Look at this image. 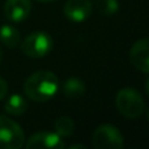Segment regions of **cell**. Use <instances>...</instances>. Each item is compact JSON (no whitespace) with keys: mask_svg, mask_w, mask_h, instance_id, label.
<instances>
[{"mask_svg":"<svg viewBox=\"0 0 149 149\" xmlns=\"http://www.w3.org/2000/svg\"><path fill=\"white\" fill-rule=\"evenodd\" d=\"M25 144V134L20 124L0 115V149H20Z\"/></svg>","mask_w":149,"mask_h":149,"instance_id":"obj_3","label":"cell"},{"mask_svg":"<svg viewBox=\"0 0 149 149\" xmlns=\"http://www.w3.org/2000/svg\"><path fill=\"white\" fill-rule=\"evenodd\" d=\"M147 118H148V122H149V110H148V113H147Z\"/></svg>","mask_w":149,"mask_h":149,"instance_id":"obj_20","label":"cell"},{"mask_svg":"<svg viewBox=\"0 0 149 149\" xmlns=\"http://www.w3.org/2000/svg\"><path fill=\"white\" fill-rule=\"evenodd\" d=\"M59 90V79L51 71H37L24 82L26 97L34 102H46L55 97Z\"/></svg>","mask_w":149,"mask_h":149,"instance_id":"obj_1","label":"cell"},{"mask_svg":"<svg viewBox=\"0 0 149 149\" xmlns=\"http://www.w3.org/2000/svg\"><path fill=\"white\" fill-rule=\"evenodd\" d=\"M1 58H3V52H1V49H0V62H1Z\"/></svg>","mask_w":149,"mask_h":149,"instance_id":"obj_19","label":"cell"},{"mask_svg":"<svg viewBox=\"0 0 149 149\" xmlns=\"http://www.w3.org/2000/svg\"><path fill=\"white\" fill-rule=\"evenodd\" d=\"M95 7L102 16H113L118 12V0H95Z\"/></svg>","mask_w":149,"mask_h":149,"instance_id":"obj_14","label":"cell"},{"mask_svg":"<svg viewBox=\"0 0 149 149\" xmlns=\"http://www.w3.org/2000/svg\"><path fill=\"white\" fill-rule=\"evenodd\" d=\"M37 1H41V3H52V1H56V0H37Z\"/></svg>","mask_w":149,"mask_h":149,"instance_id":"obj_18","label":"cell"},{"mask_svg":"<svg viewBox=\"0 0 149 149\" xmlns=\"http://www.w3.org/2000/svg\"><path fill=\"white\" fill-rule=\"evenodd\" d=\"M90 0H68L64 4V15L72 22H82L92 15Z\"/></svg>","mask_w":149,"mask_h":149,"instance_id":"obj_8","label":"cell"},{"mask_svg":"<svg viewBox=\"0 0 149 149\" xmlns=\"http://www.w3.org/2000/svg\"><path fill=\"white\" fill-rule=\"evenodd\" d=\"M130 60L136 70L149 73V38L135 42L130 49Z\"/></svg>","mask_w":149,"mask_h":149,"instance_id":"obj_7","label":"cell"},{"mask_svg":"<svg viewBox=\"0 0 149 149\" xmlns=\"http://www.w3.org/2000/svg\"><path fill=\"white\" fill-rule=\"evenodd\" d=\"M115 105L118 111L128 119H136L144 113L145 103L139 92L132 88H123L116 93Z\"/></svg>","mask_w":149,"mask_h":149,"instance_id":"obj_2","label":"cell"},{"mask_svg":"<svg viewBox=\"0 0 149 149\" xmlns=\"http://www.w3.org/2000/svg\"><path fill=\"white\" fill-rule=\"evenodd\" d=\"M63 93L70 100H79L85 94V84L80 79L71 77L63 85Z\"/></svg>","mask_w":149,"mask_h":149,"instance_id":"obj_11","label":"cell"},{"mask_svg":"<svg viewBox=\"0 0 149 149\" xmlns=\"http://www.w3.org/2000/svg\"><path fill=\"white\" fill-rule=\"evenodd\" d=\"M0 42L4 46L13 49L20 43V31L12 25H3L0 28Z\"/></svg>","mask_w":149,"mask_h":149,"instance_id":"obj_12","label":"cell"},{"mask_svg":"<svg viewBox=\"0 0 149 149\" xmlns=\"http://www.w3.org/2000/svg\"><path fill=\"white\" fill-rule=\"evenodd\" d=\"M92 144L95 149H120L124 145V140L115 126L102 124L93 132Z\"/></svg>","mask_w":149,"mask_h":149,"instance_id":"obj_5","label":"cell"},{"mask_svg":"<svg viewBox=\"0 0 149 149\" xmlns=\"http://www.w3.org/2000/svg\"><path fill=\"white\" fill-rule=\"evenodd\" d=\"M28 149H63L65 144L62 136L56 132H38L30 136L26 141Z\"/></svg>","mask_w":149,"mask_h":149,"instance_id":"obj_6","label":"cell"},{"mask_svg":"<svg viewBox=\"0 0 149 149\" xmlns=\"http://www.w3.org/2000/svg\"><path fill=\"white\" fill-rule=\"evenodd\" d=\"M74 131V122L70 116H60L55 122V132L62 137H68Z\"/></svg>","mask_w":149,"mask_h":149,"instance_id":"obj_13","label":"cell"},{"mask_svg":"<svg viewBox=\"0 0 149 149\" xmlns=\"http://www.w3.org/2000/svg\"><path fill=\"white\" fill-rule=\"evenodd\" d=\"M52 38L45 31L30 33L21 43V51L29 58L41 59L45 58L52 49Z\"/></svg>","mask_w":149,"mask_h":149,"instance_id":"obj_4","label":"cell"},{"mask_svg":"<svg viewBox=\"0 0 149 149\" xmlns=\"http://www.w3.org/2000/svg\"><path fill=\"white\" fill-rule=\"evenodd\" d=\"M145 90H147V94L149 95V79L147 80V85H145Z\"/></svg>","mask_w":149,"mask_h":149,"instance_id":"obj_17","label":"cell"},{"mask_svg":"<svg viewBox=\"0 0 149 149\" xmlns=\"http://www.w3.org/2000/svg\"><path fill=\"white\" fill-rule=\"evenodd\" d=\"M70 148H72V149H76V148H85V145H82V144H74V145H71Z\"/></svg>","mask_w":149,"mask_h":149,"instance_id":"obj_16","label":"cell"},{"mask_svg":"<svg viewBox=\"0 0 149 149\" xmlns=\"http://www.w3.org/2000/svg\"><path fill=\"white\" fill-rule=\"evenodd\" d=\"M31 10L30 0H7L4 5V15L10 22H22L29 17Z\"/></svg>","mask_w":149,"mask_h":149,"instance_id":"obj_9","label":"cell"},{"mask_svg":"<svg viewBox=\"0 0 149 149\" xmlns=\"http://www.w3.org/2000/svg\"><path fill=\"white\" fill-rule=\"evenodd\" d=\"M4 110L7 114L13 116L22 115L28 110V102H26V100L21 94H12L5 101Z\"/></svg>","mask_w":149,"mask_h":149,"instance_id":"obj_10","label":"cell"},{"mask_svg":"<svg viewBox=\"0 0 149 149\" xmlns=\"http://www.w3.org/2000/svg\"><path fill=\"white\" fill-rule=\"evenodd\" d=\"M7 93H8V84L4 79L0 77V100H3L7 95Z\"/></svg>","mask_w":149,"mask_h":149,"instance_id":"obj_15","label":"cell"}]
</instances>
